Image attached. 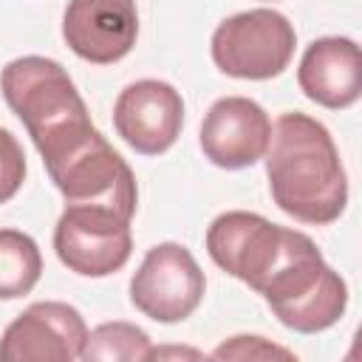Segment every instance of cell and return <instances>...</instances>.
I'll return each instance as SVG.
<instances>
[{
  "instance_id": "6da1fadb",
  "label": "cell",
  "mask_w": 362,
  "mask_h": 362,
  "mask_svg": "<svg viewBox=\"0 0 362 362\" xmlns=\"http://www.w3.org/2000/svg\"><path fill=\"white\" fill-rule=\"evenodd\" d=\"M272 201L294 221L328 226L348 204V175L339 150L322 122L291 110L272 124L266 150Z\"/></svg>"
},
{
  "instance_id": "7a4b0ae2",
  "label": "cell",
  "mask_w": 362,
  "mask_h": 362,
  "mask_svg": "<svg viewBox=\"0 0 362 362\" xmlns=\"http://www.w3.org/2000/svg\"><path fill=\"white\" fill-rule=\"evenodd\" d=\"M6 105L28 130L45 170L76 156L99 130L68 71L48 57H17L0 71Z\"/></svg>"
},
{
  "instance_id": "3957f363",
  "label": "cell",
  "mask_w": 362,
  "mask_h": 362,
  "mask_svg": "<svg viewBox=\"0 0 362 362\" xmlns=\"http://www.w3.org/2000/svg\"><path fill=\"white\" fill-rule=\"evenodd\" d=\"M257 294L272 314L297 334L325 331L337 325L348 308V286L339 272L325 263L322 252L305 232L288 226L280 255Z\"/></svg>"
},
{
  "instance_id": "277c9868",
  "label": "cell",
  "mask_w": 362,
  "mask_h": 362,
  "mask_svg": "<svg viewBox=\"0 0 362 362\" xmlns=\"http://www.w3.org/2000/svg\"><path fill=\"white\" fill-rule=\"evenodd\" d=\"M297 31L286 14L274 8H252L226 17L212 31V62L232 79H274L294 57Z\"/></svg>"
},
{
  "instance_id": "5b68a950",
  "label": "cell",
  "mask_w": 362,
  "mask_h": 362,
  "mask_svg": "<svg viewBox=\"0 0 362 362\" xmlns=\"http://www.w3.org/2000/svg\"><path fill=\"white\" fill-rule=\"evenodd\" d=\"M54 252L79 277L116 274L133 252L130 218L102 204H68L54 226Z\"/></svg>"
},
{
  "instance_id": "8992f818",
  "label": "cell",
  "mask_w": 362,
  "mask_h": 362,
  "mask_svg": "<svg viewBox=\"0 0 362 362\" xmlns=\"http://www.w3.org/2000/svg\"><path fill=\"white\" fill-rule=\"evenodd\" d=\"M206 294V277L192 252L175 240L156 243L130 277V303L153 322H184Z\"/></svg>"
},
{
  "instance_id": "52a82bcc",
  "label": "cell",
  "mask_w": 362,
  "mask_h": 362,
  "mask_svg": "<svg viewBox=\"0 0 362 362\" xmlns=\"http://www.w3.org/2000/svg\"><path fill=\"white\" fill-rule=\"evenodd\" d=\"M54 187L68 204H102L133 221L139 206V187L130 164L99 133L76 156L48 170Z\"/></svg>"
},
{
  "instance_id": "ba28073f",
  "label": "cell",
  "mask_w": 362,
  "mask_h": 362,
  "mask_svg": "<svg viewBox=\"0 0 362 362\" xmlns=\"http://www.w3.org/2000/svg\"><path fill=\"white\" fill-rule=\"evenodd\" d=\"M283 235L286 226H277L257 212L232 209L221 212L209 223L206 252L221 272L257 291L280 255Z\"/></svg>"
},
{
  "instance_id": "9c48e42d",
  "label": "cell",
  "mask_w": 362,
  "mask_h": 362,
  "mask_svg": "<svg viewBox=\"0 0 362 362\" xmlns=\"http://www.w3.org/2000/svg\"><path fill=\"white\" fill-rule=\"evenodd\" d=\"M88 337L82 314L59 300L31 303L0 337L3 362H71L79 359Z\"/></svg>"
},
{
  "instance_id": "30bf717a",
  "label": "cell",
  "mask_w": 362,
  "mask_h": 362,
  "mask_svg": "<svg viewBox=\"0 0 362 362\" xmlns=\"http://www.w3.org/2000/svg\"><path fill=\"white\" fill-rule=\"evenodd\" d=\"M113 127L139 156L167 153L184 127V99L161 79L130 82L113 105Z\"/></svg>"
},
{
  "instance_id": "8fae6325",
  "label": "cell",
  "mask_w": 362,
  "mask_h": 362,
  "mask_svg": "<svg viewBox=\"0 0 362 362\" xmlns=\"http://www.w3.org/2000/svg\"><path fill=\"white\" fill-rule=\"evenodd\" d=\"M139 37L136 0H68L62 14L65 45L90 65L124 59Z\"/></svg>"
},
{
  "instance_id": "7c38bea8",
  "label": "cell",
  "mask_w": 362,
  "mask_h": 362,
  "mask_svg": "<svg viewBox=\"0 0 362 362\" xmlns=\"http://www.w3.org/2000/svg\"><path fill=\"white\" fill-rule=\"evenodd\" d=\"M272 139L269 113L249 96H223L212 102L201 122V150L221 170L257 164Z\"/></svg>"
},
{
  "instance_id": "4fadbf2b",
  "label": "cell",
  "mask_w": 362,
  "mask_h": 362,
  "mask_svg": "<svg viewBox=\"0 0 362 362\" xmlns=\"http://www.w3.org/2000/svg\"><path fill=\"white\" fill-rule=\"evenodd\" d=\"M297 85L320 107L345 110L362 96V57L351 37L314 40L297 68Z\"/></svg>"
},
{
  "instance_id": "5bb4252c",
  "label": "cell",
  "mask_w": 362,
  "mask_h": 362,
  "mask_svg": "<svg viewBox=\"0 0 362 362\" xmlns=\"http://www.w3.org/2000/svg\"><path fill=\"white\" fill-rule=\"evenodd\" d=\"M42 277V255L31 235L0 229V300L28 294Z\"/></svg>"
},
{
  "instance_id": "9a60e30c",
  "label": "cell",
  "mask_w": 362,
  "mask_h": 362,
  "mask_svg": "<svg viewBox=\"0 0 362 362\" xmlns=\"http://www.w3.org/2000/svg\"><path fill=\"white\" fill-rule=\"evenodd\" d=\"M150 337L124 320H113V322H102L93 331H88L85 345L79 359L90 362V359H105V362H144L150 359Z\"/></svg>"
},
{
  "instance_id": "2e32d148",
  "label": "cell",
  "mask_w": 362,
  "mask_h": 362,
  "mask_svg": "<svg viewBox=\"0 0 362 362\" xmlns=\"http://www.w3.org/2000/svg\"><path fill=\"white\" fill-rule=\"evenodd\" d=\"M25 181V153L20 141L0 127V204L11 201Z\"/></svg>"
},
{
  "instance_id": "e0dca14e",
  "label": "cell",
  "mask_w": 362,
  "mask_h": 362,
  "mask_svg": "<svg viewBox=\"0 0 362 362\" xmlns=\"http://www.w3.org/2000/svg\"><path fill=\"white\" fill-rule=\"evenodd\" d=\"M294 359V354L288 348H280L263 337L255 334H240V337H229L226 342H221L212 351V359Z\"/></svg>"
}]
</instances>
